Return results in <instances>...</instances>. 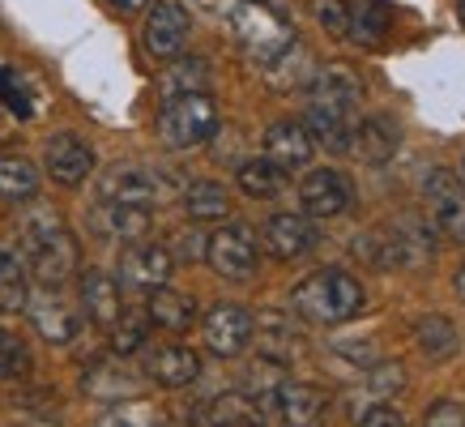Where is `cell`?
<instances>
[{
	"mask_svg": "<svg viewBox=\"0 0 465 427\" xmlns=\"http://www.w3.org/2000/svg\"><path fill=\"white\" fill-rule=\"evenodd\" d=\"M291 308L312 325H341V321L359 316L363 286L346 270H316L291 291Z\"/></svg>",
	"mask_w": 465,
	"mask_h": 427,
	"instance_id": "1",
	"label": "cell"
},
{
	"mask_svg": "<svg viewBox=\"0 0 465 427\" xmlns=\"http://www.w3.org/2000/svg\"><path fill=\"white\" fill-rule=\"evenodd\" d=\"M22 240L30 253V270L39 278V286H60L77 270V240L64 227V218L56 210H35L22 223Z\"/></svg>",
	"mask_w": 465,
	"mask_h": 427,
	"instance_id": "2",
	"label": "cell"
},
{
	"mask_svg": "<svg viewBox=\"0 0 465 427\" xmlns=\"http://www.w3.org/2000/svg\"><path fill=\"white\" fill-rule=\"evenodd\" d=\"M231 30H235V43L243 47V56L265 65V69L278 56H286L291 43H295V26L273 5H265V0H235Z\"/></svg>",
	"mask_w": 465,
	"mask_h": 427,
	"instance_id": "3",
	"label": "cell"
},
{
	"mask_svg": "<svg viewBox=\"0 0 465 427\" xmlns=\"http://www.w3.org/2000/svg\"><path fill=\"white\" fill-rule=\"evenodd\" d=\"M213 128H218V107L210 94H175L158 115V137L171 150H197L213 137Z\"/></svg>",
	"mask_w": 465,
	"mask_h": 427,
	"instance_id": "4",
	"label": "cell"
},
{
	"mask_svg": "<svg viewBox=\"0 0 465 427\" xmlns=\"http://www.w3.org/2000/svg\"><path fill=\"white\" fill-rule=\"evenodd\" d=\"M316 5V17H321V26L329 35H338L346 43H371L384 35V9L381 5H359V0H312Z\"/></svg>",
	"mask_w": 465,
	"mask_h": 427,
	"instance_id": "5",
	"label": "cell"
},
{
	"mask_svg": "<svg viewBox=\"0 0 465 427\" xmlns=\"http://www.w3.org/2000/svg\"><path fill=\"white\" fill-rule=\"evenodd\" d=\"M30 325L39 329V338H47L52 346H64L82 333V313L60 286H39L35 295H26Z\"/></svg>",
	"mask_w": 465,
	"mask_h": 427,
	"instance_id": "6",
	"label": "cell"
},
{
	"mask_svg": "<svg viewBox=\"0 0 465 427\" xmlns=\"http://www.w3.org/2000/svg\"><path fill=\"white\" fill-rule=\"evenodd\" d=\"M205 256H210L213 273H223L231 283H243L252 278L256 265H261V253H256V235L248 227H223L205 240Z\"/></svg>",
	"mask_w": 465,
	"mask_h": 427,
	"instance_id": "7",
	"label": "cell"
},
{
	"mask_svg": "<svg viewBox=\"0 0 465 427\" xmlns=\"http://www.w3.org/2000/svg\"><path fill=\"white\" fill-rule=\"evenodd\" d=\"M423 201H427V214L436 218V227L444 231L449 240H465V184L452 171L436 167L427 175Z\"/></svg>",
	"mask_w": 465,
	"mask_h": 427,
	"instance_id": "8",
	"label": "cell"
},
{
	"mask_svg": "<svg viewBox=\"0 0 465 427\" xmlns=\"http://www.w3.org/2000/svg\"><path fill=\"white\" fill-rule=\"evenodd\" d=\"M171 265H175V256H171L163 243L137 240L133 248H124V256H120V286L137 291V295H154L158 286H167Z\"/></svg>",
	"mask_w": 465,
	"mask_h": 427,
	"instance_id": "9",
	"label": "cell"
},
{
	"mask_svg": "<svg viewBox=\"0 0 465 427\" xmlns=\"http://www.w3.org/2000/svg\"><path fill=\"white\" fill-rule=\"evenodd\" d=\"M201 329H205V346H210L213 355L235 359V355H243V346L252 342V313L240 308V303H218V308L205 313Z\"/></svg>",
	"mask_w": 465,
	"mask_h": 427,
	"instance_id": "10",
	"label": "cell"
},
{
	"mask_svg": "<svg viewBox=\"0 0 465 427\" xmlns=\"http://www.w3.org/2000/svg\"><path fill=\"white\" fill-rule=\"evenodd\" d=\"M273 406H278L282 427H321L329 414V393L308 381H282L273 393Z\"/></svg>",
	"mask_w": 465,
	"mask_h": 427,
	"instance_id": "11",
	"label": "cell"
},
{
	"mask_svg": "<svg viewBox=\"0 0 465 427\" xmlns=\"http://www.w3.org/2000/svg\"><path fill=\"white\" fill-rule=\"evenodd\" d=\"M359 94H363V82H359V73H354L351 65H324V69L312 77V103L308 107L354 115Z\"/></svg>",
	"mask_w": 465,
	"mask_h": 427,
	"instance_id": "12",
	"label": "cell"
},
{
	"mask_svg": "<svg viewBox=\"0 0 465 427\" xmlns=\"http://www.w3.org/2000/svg\"><path fill=\"white\" fill-rule=\"evenodd\" d=\"M188 43V14L175 0H163L145 17V52L154 60H175Z\"/></svg>",
	"mask_w": 465,
	"mask_h": 427,
	"instance_id": "13",
	"label": "cell"
},
{
	"mask_svg": "<svg viewBox=\"0 0 465 427\" xmlns=\"http://www.w3.org/2000/svg\"><path fill=\"white\" fill-rule=\"evenodd\" d=\"M299 201H303V210H308L312 218H338V214L351 205V184H346L341 171L321 167L299 184Z\"/></svg>",
	"mask_w": 465,
	"mask_h": 427,
	"instance_id": "14",
	"label": "cell"
},
{
	"mask_svg": "<svg viewBox=\"0 0 465 427\" xmlns=\"http://www.w3.org/2000/svg\"><path fill=\"white\" fill-rule=\"evenodd\" d=\"M90 167H94V150H90V142L73 137V133H60V137L47 142V175H52L56 184L77 188L85 175H90Z\"/></svg>",
	"mask_w": 465,
	"mask_h": 427,
	"instance_id": "15",
	"label": "cell"
},
{
	"mask_svg": "<svg viewBox=\"0 0 465 427\" xmlns=\"http://www.w3.org/2000/svg\"><path fill=\"white\" fill-rule=\"evenodd\" d=\"M145 376L163 389H183L201 376V359L197 351H188L180 342H167V346H154L150 359H145Z\"/></svg>",
	"mask_w": 465,
	"mask_h": 427,
	"instance_id": "16",
	"label": "cell"
},
{
	"mask_svg": "<svg viewBox=\"0 0 465 427\" xmlns=\"http://www.w3.org/2000/svg\"><path fill=\"white\" fill-rule=\"evenodd\" d=\"M316 243V227H312L303 214H273L265 227V248L278 261H295Z\"/></svg>",
	"mask_w": 465,
	"mask_h": 427,
	"instance_id": "17",
	"label": "cell"
},
{
	"mask_svg": "<svg viewBox=\"0 0 465 427\" xmlns=\"http://www.w3.org/2000/svg\"><path fill=\"white\" fill-rule=\"evenodd\" d=\"M82 389L90 398H103V402H128L137 389H142V381H137V372L124 368L120 359H103L94 368H85Z\"/></svg>",
	"mask_w": 465,
	"mask_h": 427,
	"instance_id": "18",
	"label": "cell"
},
{
	"mask_svg": "<svg viewBox=\"0 0 465 427\" xmlns=\"http://www.w3.org/2000/svg\"><path fill=\"white\" fill-rule=\"evenodd\" d=\"M312 150H316V142H312V133L303 124H295V120H278V124L265 133V154L269 163H278V167H303L312 158Z\"/></svg>",
	"mask_w": 465,
	"mask_h": 427,
	"instance_id": "19",
	"label": "cell"
},
{
	"mask_svg": "<svg viewBox=\"0 0 465 427\" xmlns=\"http://www.w3.org/2000/svg\"><path fill=\"white\" fill-rule=\"evenodd\" d=\"M397 142H401V133L389 115H367L363 124H354L351 133V150L363 163H389L397 154Z\"/></svg>",
	"mask_w": 465,
	"mask_h": 427,
	"instance_id": "20",
	"label": "cell"
},
{
	"mask_svg": "<svg viewBox=\"0 0 465 427\" xmlns=\"http://www.w3.org/2000/svg\"><path fill=\"white\" fill-rule=\"evenodd\" d=\"M158 197H163V193H158V180L150 175V171L124 167V171H112V175L103 180V201H115V205H137V210H150Z\"/></svg>",
	"mask_w": 465,
	"mask_h": 427,
	"instance_id": "21",
	"label": "cell"
},
{
	"mask_svg": "<svg viewBox=\"0 0 465 427\" xmlns=\"http://www.w3.org/2000/svg\"><path fill=\"white\" fill-rule=\"evenodd\" d=\"M82 308L94 325L112 329L115 316L124 313V308H120V283H112L103 270H85L82 273Z\"/></svg>",
	"mask_w": 465,
	"mask_h": 427,
	"instance_id": "22",
	"label": "cell"
},
{
	"mask_svg": "<svg viewBox=\"0 0 465 427\" xmlns=\"http://www.w3.org/2000/svg\"><path fill=\"white\" fill-rule=\"evenodd\" d=\"M94 223H99V231H103V235H112V240L137 243V240H145V231H150V210L103 201L99 214H94Z\"/></svg>",
	"mask_w": 465,
	"mask_h": 427,
	"instance_id": "23",
	"label": "cell"
},
{
	"mask_svg": "<svg viewBox=\"0 0 465 427\" xmlns=\"http://www.w3.org/2000/svg\"><path fill=\"white\" fill-rule=\"evenodd\" d=\"M145 316H150L154 325L171 329V333H183V329L197 321V303H193V295H183V291L158 286L154 295H150V308H145Z\"/></svg>",
	"mask_w": 465,
	"mask_h": 427,
	"instance_id": "24",
	"label": "cell"
},
{
	"mask_svg": "<svg viewBox=\"0 0 465 427\" xmlns=\"http://www.w3.org/2000/svg\"><path fill=\"white\" fill-rule=\"evenodd\" d=\"M205 423L210 427H265V414H261V406L248 393H223V398L210 402Z\"/></svg>",
	"mask_w": 465,
	"mask_h": 427,
	"instance_id": "25",
	"label": "cell"
},
{
	"mask_svg": "<svg viewBox=\"0 0 465 427\" xmlns=\"http://www.w3.org/2000/svg\"><path fill=\"white\" fill-rule=\"evenodd\" d=\"M183 210H188L193 223H223L226 214H231V197H226L223 184L197 180V184H188V193H183Z\"/></svg>",
	"mask_w": 465,
	"mask_h": 427,
	"instance_id": "26",
	"label": "cell"
},
{
	"mask_svg": "<svg viewBox=\"0 0 465 427\" xmlns=\"http://www.w3.org/2000/svg\"><path fill=\"white\" fill-rule=\"evenodd\" d=\"M414 338H419V346H423L431 359H449L457 346H461V333H457V325H452L449 316L440 313H427L414 321Z\"/></svg>",
	"mask_w": 465,
	"mask_h": 427,
	"instance_id": "27",
	"label": "cell"
},
{
	"mask_svg": "<svg viewBox=\"0 0 465 427\" xmlns=\"http://www.w3.org/2000/svg\"><path fill=\"white\" fill-rule=\"evenodd\" d=\"M39 193V167L22 154L0 158V197L5 201H30Z\"/></svg>",
	"mask_w": 465,
	"mask_h": 427,
	"instance_id": "28",
	"label": "cell"
},
{
	"mask_svg": "<svg viewBox=\"0 0 465 427\" xmlns=\"http://www.w3.org/2000/svg\"><path fill=\"white\" fill-rule=\"evenodd\" d=\"M240 188L248 193V197L265 201V197H278L286 184V171L278 167V163H269V158H248V163H240Z\"/></svg>",
	"mask_w": 465,
	"mask_h": 427,
	"instance_id": "29",
	"label": "cell"
},
{
	"mask_svg": "<svg viewBox=\"0 0 465 427\" xmlns=\"http://www.w3.org/2000/svg\"><path fill=\"white\" fill-rule=\"evenodd\" d=\"M252 329L261 333V355H265V359L286 363V359L295 355L299 333H291V325H286L278 313H261V325H252Z\"/></svg>",
	"mask_w": 465,
	"mask_h": 427,
	"instance_id": "30",
	"label": "cell"
},
{
	"mask_svg": "<svg viewBox=\"0 0 465 427\" xmlns=\"http://www.w3.org/2000/svg\"><path fill=\"white\" fill-rule=\"evenodd\" d=\"M0 103L9 107L14 115H35V107H39V90H35V82L30 77H22L17 69H0Z\"/></svg>",
	"mask_w": 465,
	"mask_h": 427,
	"instance_id": "31",
	"label": "cell"
},
{
	"mask_svg": "<svg viewBox=\"0 0 465 427\" xmlns=\"http://www.w3.org/2000/svg\"><path fill=\"white\" fill-rule=\"evenodd\" d=\"M205 82H210V65L193 56L171 65V73L163 77V90H167V99H175V94H205Z\"/></svg>",
	"mask_w": 465,
	"mask_h": 427,
	"instance_id": "32",
	"label": "cell"
},
{
	"mask_svg": "<svg viewBox=\"0 0 465 427\" xmlns=\"http://www.w3.org/2000/svg\"><path fill=\"white\" fill-rule=\"evenodd\" d=\"M26 295H30V286H26L22 265L0 248V313H22V308H26Z\"/></svg>",
	"mask_w": 465,
	"mask_h": 427,
	"instance_id": "33",
	"label": "cell"
},
{
	"mask_svg": "<svg viewBox=\"0 0 465 427\" xmlns=\"http://www.w3.org/2000/svg\"><path fill=\"white\" fill-rule=\"evenodd\" d=\"M145 333H150V316L145 313H120L112 325V346L115 355H133V351H142Z\"/></svg>",
	"mask_w": 465,
	"mask_h": 427,
	"instance_id": "34",
	"label": "cell"
},
{
	"mask_svg": "<svg viewBox=\"0 0 465 427\" xmlns=\"http://www.w3.org/2000/svg\"><path fill=\"white\" fill-rule=\"evenodd\" d=\"M99 427H163V414L145 402H120L99 419Z\"/></svg>",
	"mask_w": 465,
	"mask_h": 427,
	"instance_id": "35",
	"label": "cell"
},
{
	"mask_svg": "<svg viewBox=\"0 0 465 427\" xmlns=\"http://www.w3.org/2000/svg\"><path fill=\"white\" fill-rule=\"evenodd\" d=\"M26 372H30L26 342L17 338V333H9V329H0V381H17Z\"/></svg>",
	"mask_w": 465,
	"mask_h": 427,
	"instance_id": "36",
	"label": "cell"
},
{
	"mask_svg": "<svg viewBox=\"0 0 465 427\" xmlns=\"http://www.w3.org/2000/svg\"><path fill=\"white\" fill-rule=\"evenodd\" d=\"M367 389H371V393H397V389H406V368H401V363H381V368L371 372V376H367Z\"/></svg>",
	"mask_w": 465,
	"mask_h": 427,
	"instance_id": "37",
	"label": "cell"
},
{
	"mask_svg": "<svg viewBox=\"0 0 465 427\" xmlns=\"http://www.w3.org/2000/svg\"><path fill=\"white\" fill-rule=\"evenodd\" d=\"M427 427H465V406L461 402H436L427 411Z\"/></svg>",
	"mask_w": 465,
	"mask_h": 427,
	"instance_id": "38",
	"label": "cell"
},
{
	"mask_svg": "<svg viewBox=\"0 0 465 427\" xmlns=\"http://www.w3.org/2000/svg\"><path fill=\"white\" fill-rule=\"evenodd\" d=\"M359 427H406V419H401L393 406H371V411L359 419Z\"/></svg>",
	"mask_w": 465,
	"mask_h": 427,
	"instance_id": "39",
	"label": "cell"
},
{
	"mask_svg": "<svg viewBox=\"0 0 465 427\" xmlns=\"http://www.w3.org/2000/svg\"><path fill=\"white\" fill-rule=\"evenodd\" d=\"M175 243H180V261H197L201 256V240H197V231H180V235H175Z\"/></svg>",
	"mask_w": 465,
	"mask_h": 427,
	"instance_id": "40",
	"label": "cell"
},
{
	"mask_svg": "<svg viewBox=\"0 0 465 427\" xmlns=\"http://www.w3.org/2000/svg\"><path fill=\"white\" fill-rule=\"evenodd\" d=\"M115 9H124V14H137V9H145V0H112Z\"/></svg>",
	"mask_w": 465,
	"mask_h": 427,
	"instance_id": "41",
	"label": "cell"
},
{
	"mask_svg": "<svg viewBox=\"0 0 465 427\" xmlns=\"http://www.w3.org/2000/svg\"><path fill=\"white\" fill-rule=\"evenodd\" d=\"M452 291H457V299H461V303H465V265H461V270H457V278H452Z\"/></svg>",
	"mask_w": 465,
	"mask_h": 427,
	"instance_id": "42",
	"label": "cell"
},
{
	"mask_svg": "<svg viewBox=\"0 0 465 427\" xmlns=\"http://www.w3.org/2000/svg\"><path fill=\"white\" fill-rule=\"evenodd\" d=\"M461 22H465V0H461Z\"/></svg>",
	"mask_w": 465,
	"mask_h": 427,
	"instance_id": "43",
	"label": "cell"
},
{
	"mask_svg": "<svg viewBox=\"0 0 465 427\" xmlns=\"http://www.w3.org/2000/svg\"><path fill=\"white\" fill-rule=\"evenodd\" d=\"M461 184H465V180H461Z\"/></svg>",
	"mask_w": 465,
	"mask_h": 427,
	"instance_id": "44",
	"label": "cell"
}]
</instances>
